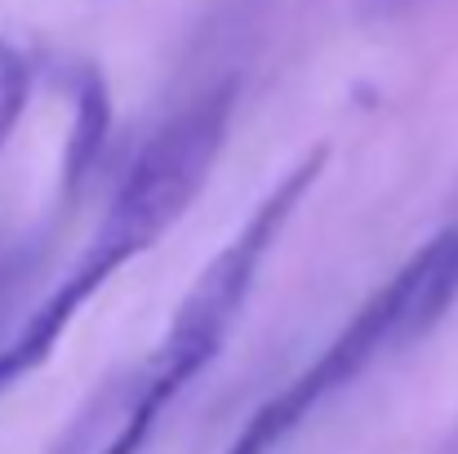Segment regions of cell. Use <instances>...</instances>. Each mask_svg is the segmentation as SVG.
<instances>
[{"instance_id": "obj_1", "label": "cell", "mask_w": 458, "mask_h": 454, "mask_svg": "<svg viewBox=\"0 0 458 454\" xmlns=\"http://www.w3.org/2000/svg\"><path fill=\"white\" fill-rule=\"evenodd\" d=\"M320 165H325V151L303 156V160L267 192V201L250 214V223L218 250V259L196 277L191 295L182 299L174 325H169L165 338H160V347L148 356V365H143V370L130 379V388H125L116 428H121V437H125L130 446H148V437H152L156 419L165 415V406L218 356V347L227 343V334H232L241 307H245L250 290H254L259 263L267 259V250L276 245L281 227H285L290 214L299 210L303 192L316 183Z\"/></svg>"}, {"instance_id": "obj_2", "label": "cell", "mask_w": 458, "mask_h": 454, "mask_svg": "<svg viewBox=\"0 0 458 454\" xmlns=\"http://www.w3.org/2000/svg\"><path fill=\"white\" fill-rule=\"evenodd\" d=\"M458 295V227L428 241L378 295L338 330V338L307 365L299 379H290L272 401L254 410V419L236 433V441L223 454H272L307 415L329 401L338 388L360 379L387 347H401L419 334H428Z\"/></svg>"}, {"instance_id": "obj_3", "label": "cell", "mask_w": 458, "mask_h": 454, "mask_svg": "<svg viewBox=\"0 0 458 454\" xmlns=\"http://www.w3.org/2000/svg\"><path fill=\"white\" fill-rule=\"evenodd\" d=\"M227 121H232V90L205 94L200 103L178 112L143 148L134 169L125 174V183L116 187L103 214V227L94 232L85 254L121 272L130 259L152 250L205 187L223 151V139H227Z\"/></svg>"}, {"instance_id": "obj_4", "label": "cell", "mask_w": 458, "mask_h": 454, "mask_svg": "<svg viewBox=\"0 0 458 454\" xmlns=\"http://www.w3.org/2000/svg\"><path fill=\"white\" fill-rule=\"evenodd\" d=\"M121 392H125V388H107L98 401H89V406L81 410V419L63 433V441L54 446V454H94L98 450V441L107 437V428H112V419H116Z\"/></svg>"}, {"instance_id": "obj_5", "label": "cell", "mask_w": 458, "mask_h": 454, "mask_svg": "<svg viewBox=\"0 0 458 454\" xmlns=\"http://www.w3.org/2000/svg\"><path fill=\"white\" fill-rule=\"evenodd\" d=\"M27 85H31V72H27L22 54H18L13 45H0V151H4L13 125H18V116H22Z\"/></svg>"}]
</instances>
